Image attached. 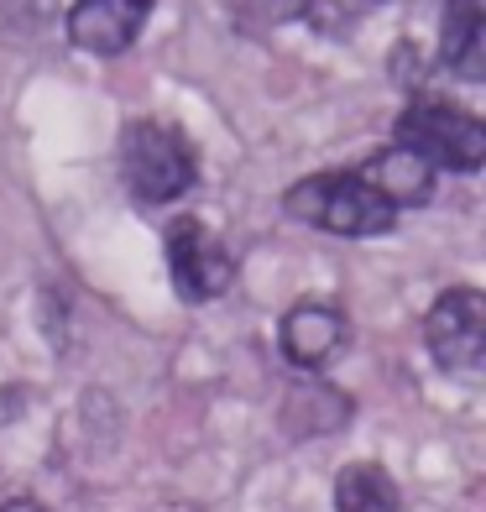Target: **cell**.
<instances>
[{"label":"cell","instance_id":"7a4b0ae2","mask_svg":"<svg viewBox=\"0 0 486 512\" xmlns=\"http://www.w3.org/2000/svg\"><path fill=\"white\" fill-rule=\"evenodd\" d=\"M121 178L136 204H173L194 189L199 162L189 136L168 121H131L121 136Z\"/></svg>","mask_w":486,"mask_h":512},{"label":"cell","instance_id":"7c38bea8","mask_svg":"<svg viewBox=\"0 0 486 512\" xmlns=\"http://www.w3.org/2000/svg\"><path fill=\"white\" fill-rule=\"evenodd\" d=\"M356 6H382V0H356Z\"/></svg>","mask_w":486,"mask_h":512},{"label":"cell","instance_id":"6da1fadb","mask_svg":"<svg viewBox=\"0 0 486 512\" xmlns=\"http://www.w3.org/2000/svg\"><path fill=\"white\" fill-rule=\"evenodd\" d=\"M283 204H288L293 220H304L314 230H330V236H382V230L398 225V209H392L356 168L351 173H314L304 183H293Z\"/></svg>","mask_w":486,"mask_h":512},{"label":"cell","instance_id":"52a82bcc","mask_svg":"<svg viewBox=\"0 0 486 512\" xmlns=\"http://www.w3.org/2000/svg\"><path fill=\"white\" fill-rule=\"evenodd\" d=\"M366 183H372V189L398 209H419V204H429V194H434V168L419 157V152H408V147H382L377 157H366L361 168H356Z\"/></svg>","mask_w":486,"mask_h":512},{"label":"cell","instance_id":"8fae6325","mask_svg":"<svg viewBox=\"0 0 486 512\" xmlns=\"http://www.w3.org/2000/svg\"><path fill=\"white\" fill-rule=\"evenodd\" d=\"M0 512H48V507L32 502V497H6V502H0Z\"/></svg>","mask_w":486,"mask_h":512},{"label":"cell","instance_id":"ba28073f","mask_svg":"<svg viewBox=\"0 0 486 512\" xmlns=\"http://www.w3.org/2000/svg\"><path fill=\"white\" fill-rule=\"evenodd\" d=\"M345 345V319L324 304H298L288 309L283 319V356L298 366V371H319L330 366L335 351Z\"/></svg>","mask_w":486,"mask_h":512},{"label":"cell","instance_id":"8992f818","mask_svg":"<svg viewBox=\"0 0 486 512\" xmlns=\"http://www.w3.org/2000/svg\"><path fill=\"white\" fill-rule=\"evenodd\" d=\"M152 0H74L68 6V42L79 53H126L142 37Z\"/></svg>","mask_w":486,"mask_h":512},{"label":"cell","instance_id":"5b68a950","mask_svg":"<svg viewBox=\"0 0 486 512\" xmlns=\"http://www.w3.org/2000/svg\"><path fill=\"white\" fill-rule=\"evenodd\" d=\"M168 272L183 304H210V298L230 293V283H236V256L199 220H178L168 230Z\"/></svg>","mask_w":486,"mask_h":512},{"label":"cell","instance_id":"9c48e42d","mask_svg":"<svg viewBox=\"0 0 486 512\" xmlns=\"http://www.w3.org/2000/svg\"><path fill=\"white\" fill-rule=\"evenodd\" d=\"M445 68H455L460 79H481L486 74V0H450L445 6Z\"/></svg>","mask_w":486,"mask_h":512},{"label":"cell","instance_id":"277c9868","mask_svg":"<svg viewBox=\"0 0 486 512\" xmlns=\"http://www.w3.org/2000/svg\"><path fill=\"white\" fill-rule=\"evenodd\" d=\"M424 340H429V356L450 377H476L486 366V298L476 288L439 293L424 319Z\"/></svg>","mask_w":486,"mask_h":512},{"label":"cell","instance_id":"3957f363","mask_svg":"<svg viewBox=\"0 0 486 512\" xmlns=\"http://www.w3.org/2000/svg\"><path fill=\"white\" fill-rule=\"evenodd\" d=\"M398 147L419 152L439 173H476L486 162V126L445 100H413L398 115Z\"/></svg>","mask_w":486,"mask_h":512},{"label":"cell","instance_id":"30bf717a","mask_svg":"<svg viewBox=\"0 0 486 512\" xmlns=\"http://www.w3.org/2000/svg\"><path fill=\"white\" fill-rule=\"evenodd\" d=\"M335 512H403V492L377 460H356L335 476Z\"/></svg>","mask_w":486,"mask_h":512}]
</instances>
